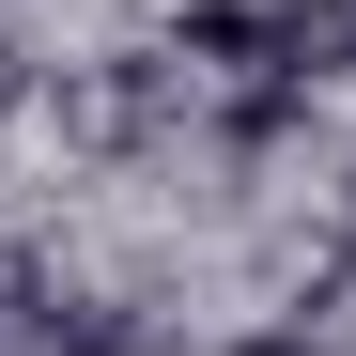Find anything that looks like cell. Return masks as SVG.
Returning a JSON list of instances; mask_svg holds the SVG:
<instances>
[{
  "label": "cell",
  "mask_w": 356,
  "mask_h": 356,
  "mask_svg": "<svg viewBox=\"0 0 356 356\" xmlns=\"http://www.w3.org/2000/svg\"><path fill=\"white\" fill-rule=\"evenodd\" d=\"M217 356H325L310 325H248V341H217Z\"/></svg>",
  "instance_id": "2"
},
{
  "label": "cell",
  "mask_w": 356,
  "mask_h": 356,
  "mask_svg": "<svg viewBox=\"0 0 356 356\" xmlns=\"http://www.w3.org/2000/svg\"><path fill=\"white\" fill-rule=\"evenodd\" d=\"M170 63H202V78L264 63L279 78V16H264V0H186V16H170Z\"/></svg>",
  "instance_id": "1"
},
{
  "label": "cell",
  "mask_w": 356,
  "mask_h": 356,
  "mask_svg": "<svg viewBox=\"0 0 356 356\" xmlns=\"http://www.w3.org/2000/svg\"><path fill=\"white\" fill-rule=\"evenodd\" d=\"M341 248H356V186H341Z\"/></svg>",
  "instance_id": "4"
},
{
  "label": "cell",
  "mask_w": 356,
  "mask_h": 356,
  "mask_svg": "<svg viewBox=\"0 0 356 356\" xmlns=\"http://www.w3.org/2000/svg\"><path fill=\"white\" fill-rule=\"evenodd\" d=\"M0 108H16V47H0Z\"/></svg>",
  "instance_id": "3"
}]
</instances>
